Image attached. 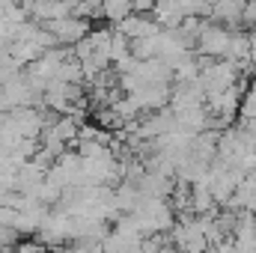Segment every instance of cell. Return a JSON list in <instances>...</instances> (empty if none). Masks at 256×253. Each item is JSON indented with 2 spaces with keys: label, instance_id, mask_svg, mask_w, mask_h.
Returning a JSON list of instances; mask_svg holds the SVG:
<instances>
[{
  "label": "cell",
  "instance_id": "obj_1",
  "mask_svg": "<svg viewBox=\"0 0 256 253\" xmlns=\"http://www.w3.org/2000/svg\"><path fill=\"white\" fill-rule=\"evenodd\" d=\"M48 248H57V244H66L68 238H72V214L68 212H51L48 218H45V224L39 226V232H36Z\"/></svg>",
  "mask_w": 256,
  "mask_h": 253
},
{
  "label": "cell",
  "instance_id": "obj_2",
  "mask_svg": "<svg viewBox=\"0 0 256 253\" xmlns=\"http://www.w3.org/2000/svg\"><path fill=\"white\" fill-rule=\"evenodd\" d=\"M45 27L60 39V45H78L90 33V21L80 18V15H66V18H57V21H48Z\"/></svg>",
  "mask_w": 256,
  "mask_h": 253
},
{
  "label": "cell",
  "instance_id": "obj_3",
  "mask_svg": "<svg viewBox=\"0 0 256 253\" xmlns=\"http://www.w3.org/2000/svg\"><path fill=\"white\" fill-rule=\"evenodd\" d=\"M128 96H134V102L140 104V110H143V114H146V110H161V108L173 98V92H170L167 80H158V84H143L137 92H128Z\"/></svg>",
  "mask_w": 256,
  "mask_h": 253
},
{
  "label": "cell",
  "instance_id": "obj_4",
  "mask_svg": "<svg viewBox=\"0 0 256 253\" xmlns=\"http://www.w3.org/2000/svg\"><path fill=\"white\" fill-rule=\"evenodd\" d=\"M51 212H48V206L45 202H39V200H33L27 208H18V218H15V230L21 232V236H36L39 232V226L45 224V218H48Z\"/></svg>",
  "mask_w": 256,
  "mask_h": 253
},
{
  "label": "cell",
  "instance_id": "obj_5",
  "mask_svg": "<svg viewBox=\"0 0 256 253\" xmlns=\"http://www.w3.org/2000/svg\"><path fill=\"white\" fill-rule=\"evenodd\" d=\"M230 42H232V36L220 27H202L200 30V51L208 54V57L230 54Z\"/></svg>",
  "mask_w": 256,
  "mask_h": 253
},
{
  "label": "cell",
  "instance_id": "obj_6",
  "mask_svg": "<svg viewBox=\"0 0 256 253\" xmlns=\"http://www.w3.org/2000/svg\"><path fill=\"white\" fill-rule=\"evenodd\" d=\"M185 6L179 3V0H155V6H152V18L161 24V27H179L182 21H185Z\"/></svg>",
  "mask_w": 256,
  "mask_h": 253
},
{
  "label": "cell",
  "instance_id": "obj_7",
  "mask_svg": "<svg viewBox=\"0 0 256 253\" xmlns=\"http://www.w3.org/2000/svg\"><path fill=\"white\" fill-rule=\"evenodd\" d=\"M9 54L18 60V63H33V60H39L42 54H45V48L39 45V42H24V39H12L9 42Z\"/></svg>",
  "mask_w": 256,
  "mask_h": 253
},
{
  "label": "cell",
  "instance_id": "obj_8",
  "mask_svg": "<svg viewBox=\"0 0 256 253\" xmlns=\"http://www.w3.org/2000/svg\"><path fill=\"white\" fill-rule=\"evenodd\" d=\"M131 12H134V3H131V0H104V18L114 21V24L122 21Z\"/></svg>",
  "mask_w": 256,
  "mask_h": 253
},
{
  "label": "cell",
  "instance_id": "obj_9",
  "mask_svg": "<svg viewBox=\"0 0 256 253\" xmlns=\"http://www.w3.org/2000/svg\"><path fill=\"white\" fill-rule=\"evenodd\" d=\"M15 248H18V250H24V253H33V250H45L48 244H45V242L39 238V242H18Z\"/></svg>",
  "mask_w": 256,
  "mask_h": 253
},
{
  "label": "cell",
  "instance_id": "obj_10",
  "mask_svg": "<svg viewBox=\"0 0 256 253\" xmlns=\"http://www.w3.org/2000/svg\"><path fill=\"white\" fill-rule=\"evenodd\" d=\"M244 116L248 120H256V90L248 96V102H244Z\"/></svg>",
  "mask_w": 256,
  "mask_h": 253
},
{
  "label": "cell",
  "instance_id": "obj_11",
  "mask_svg": "<svg viewBox=\"0 0 256 253\" xmlns=\"http://www.w3.org/2000/svg\"><path fill=\"white\" fill-rule=\"evenodd\" d=\"M134 3V12H152V6H155V0H131Z\"/></svg>",
  "mask_w": 256,
  "mask_h": 253
},
{
  "label": "cell",
  "instance_id": "obj_12",
  "mask_svg": "<svg viewBox=\"0 0 256 253\" xmlns=\"http://www.w3.org/2000/svg\"><path fill=\"white\" fill-rule=\"evenodd\" d=\"M15 3H21V6H27V9H30V6L36 3V0H15Z\"/></svg>",
  "mask_w": 256,
  "mask_h": 253
}]
</instances>
